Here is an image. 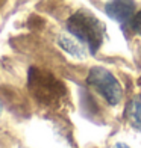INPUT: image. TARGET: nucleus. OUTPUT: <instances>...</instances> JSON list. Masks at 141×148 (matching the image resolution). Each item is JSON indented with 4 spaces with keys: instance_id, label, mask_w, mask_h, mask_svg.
Wrapping results in <instances>:
<instances>
[{
    "instance_id": "nucleus-5",
    "label": "nucleus",
    "mask_w": 141,
    "mask_h": 148,
    "mask_svg": "<svg viewBox=\"0 0 141 148\" xmlns=\"http://www.w3.org/2000/svg\"><path fill=\"white\" fill-rule=\"evenodd\" d=\"M124 115L133 129L141 132V94H137V95H133L129 100V103L126 106V110H124Z\"/></svg>"
},
{
    "instance_id": "nucleus-8",
    "label": "nucleus",
    "mask_w": 141,
    "mask_h": 148,
    "mask_svg": "<svg viewBox=\"0 0 141 148\" xmlns=\"http://www.w3.org/2000/svg\"><path fill=\"white\" fill-rule=\"evenodd\" d=\"M112 148H129V145H126V144H123V142H117Z\"/></svg>"
},
{
    "instance_id": "nucleus-4",
    "label": "nucleus",
    "mask_w": 141,
    "mask_h": 148,
    "mask_svg": "<svg viewBox=\"0 0 141 148\" xmlns=\"http://www.w3.org/2000/svg\"><path fill=\"white\" fill-rule=\"evenodd\" d=\"M105 12L109 18L120 24H129L135 15V2L133 0H109L105 5Z\"/></svg>"
},
{
    "instance_id": "nucleus-9",
    "label": "nucleus",
    "mask_w": 141,
    "mask_h": 148,
    "mask_svg": "<svg viewBox=\"0 0 141 148\" xmlns=\"http://www.w3.org/2000/svg\"><path fill=\"white\" fill-rule=\"evenodd\" d=\"M2 110H3V104H2V101H0V115H2Z\"/></svg>"
},
{
    "instance_id": "nucleus-7",
    "label": "nucleus",
    "mask_w": 141,
    "mask_h": 148,
    "mask_svg": "<svg viewBox=\"0 0 141 148\" xmlns=\"http://www.w3.org/2000/svg\"><path fill=\"white\" fill-rule=\"evenodd\" d=\"M131 27H132V30L137 33V35H140L141 36V11H138V12H135V15L132 17V20H131Z\"/></svg>"
},
{
    "instance_id": "nucleus-3",
    "label": "nucleus",
    "mask_w": 141,
    "mask_h": 148,
    "mask_svg": "<svg viewBox=\"0 0 141 148\" xmlns=\"http://www.w3.org/2000/svg\"><path fill=\"white\" fill-rule=\"evenodd\" d=\"M30 74L33 76V73ZM30 88L33 89L38 98H41L43 101L47 103L55 101L64 94V88L58 80L47 76V74H39V73H37V76H33V79L30 77Z\"/></svg>"
},
{
    "instance_id": "nucleus-2",
    "label": "nucleus",
    "mask_w": 141,
    "mask_h": 148,
    "mask_svg": "<svg viewBox=\"0 0 141 148\" xmlns=\"http://www.w3.org/2000/svg\"><path fill=\"white\" fill-rule=\"evenodd\" d=\"M86 83L91 85L106 100V103L109 106H117L122 101L123 89L120 86L117 77L103 66L91 68L88 73V77H86Z\"/></svg>"
},
{
    "instance_id": "nucleus-1",
    "label": "nucleus",
    "mask_w": 141,
    "mask_h": 148,
    "mask_svg": "<svg viewBox=\"0 0 141 148\" xmlns=\"http://www.w3.org/2000/svg\"><path fill=\"white\" fill-rule=\"evenodd\" d=\"M67 29L73 36L88 47L90 53H96L103 41L105 27L90 11H77L67 21Z\"/></svg>"
},
{
    "instance_id": "nucleus-10",
    "label": "nucleus",
    "mask_w": 141,
    "mask_h": 148,
    "mask_svg": "<svg viewBox=\"0 0 141 148\" xmlns=\"http://www.w3.org/2000/svg\"><path fill=\"white\" fill-rule=\"evenodd\" d=\"M138 85H141V79H140V82H138Z\"/></svg>"
},
{
    "instance_id": "nucleus-6",
    "label": "nucleus",
    "mask_w": 141,
    "mask_h": 148,
    "mask_svg": "<svg viewBox=\"0 0 141 148\" xmlns=\"http://www.w3.org/2000/svg\"><path fill=\"white\" fill-rule=\"evenodd\" d=\"M58 44L61 45V49L65 50L67 53H70L71 56H76V58H84V50H82V47H80L75 39H71L70 36H67V35H61L58 39Z\"/></svg>"
}]
</instances>
